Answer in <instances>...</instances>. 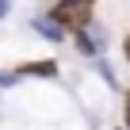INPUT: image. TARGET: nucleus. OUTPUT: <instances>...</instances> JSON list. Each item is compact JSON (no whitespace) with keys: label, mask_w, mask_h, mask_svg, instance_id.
Instances as JSON below:
<instances>
[{"label":"nucleus","mask_w":130,"mask_h":130,"mask_svg":"<svg viewBox=\"0 0 130 130\" xmlns=\"http://www.w3.org/2000/svg\"><path fill=\"white\" fill-rule=\"evenodd\" d=\"M54 19L65 23V27H73V31H80L92 19V4H57L54 8Z\"/></svg>","instance_id":"obj_1"},{"label":"nucleus","mask_w":130,"mask_h":130,"mask_svg":"<svg viewBox=\"0 0 130 130\" xmlns=\"http://www.w3.org/2000/svg\"><path fill=\"white\" fill-rule=\"evenodd\" d=\"M23 73H35V77H54L57 65L54 61H35V65H23Z\"/></svg>","instance_id":"obj_2"},{"label":"nucleus","mask_w":130,"mask_h":130,"mask_svg":"<svg viewBox=\"0 0 130 130\" xmlns=\"http://www.w3.org/2000/svg\"><path fill=\"white\" fill-rule=\"evenodd\" d=\"M35 27H38V31H42V35H46V38H61V31H57V27H54V23H50V19H38V23H35Z\"/></svg>","instance_id":"obj_3"},{"label":"nucleus","mask_w":130,"mask_h":130,"mask_svg":"<svg viewBox=\"0 0 130 130\" xmlns=\"http://www.w3.org/2000/svg\"><path fill=\"white\" fill-rule=\"evenodd\" d=\"M126 126H130V92H126Z\"/></svg>","instance_id":"obj_4"},{"label":"nucleus","mask_w":130,"mask_h":130,"mask_svg":"<svg viewBox=\"0 0 130 130\" xmlns=\"http://www.w3.org/2000/svg\"><path fill=\"white\" fill-rule=\"evenodd\" d=\"M122 54H126V61H130V38H126V42H122Z\"/></svg>","instance_id":"obj_5"},{"label":"nucleus","mask_w":130,"mask_h":130,"mask_svg":"<svg viewBox=\"0 0 130 130\" xmlns=\"http://www.w3.org/2000/svg\"><path fill=\"white\" fill-rule=\"evenodd\" d=\"M4 12H8V4H0V15H4Z\"/></svg>","instance_id":"obj_6"}]
</instances>
